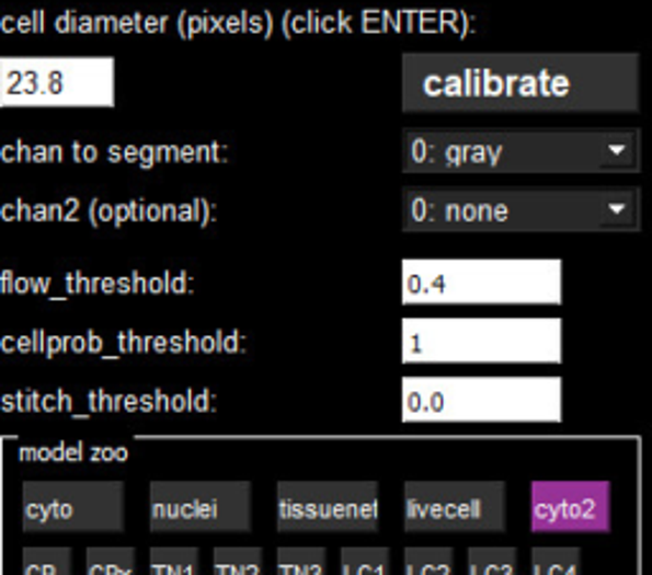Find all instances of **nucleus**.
<instances>
[{
    "label": "nucleus",
    "instance_id": "nucleus-6",
    "mask_svg": "<svg viewBox=\"0 0 652 575\" xmlns=\"http://www.w3.org/2000/svg\"><path fill=\"white\" fill-rule=\"evenodd\" d=\"M467 575H517L515 548H469Z\"/></svg>",
    "mask_w": 652,
    "mask_h": 575
},
{
    "label": "nucleus",
    "instance_id": "nucleus-13",
    "mask_svg": "<svg viewBox=\"0 0 652 575\" xmlns=\"http://www.w3.org/2000/svg\"><path fill=\"white\" fill-rule=\"evenodd\" d=\"M88 575H136L133 548H90Z\"/></svg>",
    "mask_w": 652,
    "mask_h": 575
},
{
    "label": "nucleus",
    "instance_id": "nucleus-11",
    "mask_svg": "<svg viewBox=\"0 0 652 575\" xmlns=\"http://www.w3.org/2000/svg\"><path fill=\"white\" fill-rule=\"evenodd\" d=\"M342 575H390V550L342 548Z\"/></svg>",
    "mask_w": 652,
    "mask_h": 575
},
{
    "label": "nucleus",
    "instance_id": "nucleus-8",
    "mask_svg": "<svg viewBox=\"0 0 652 575\" xmlns=\"http://www.w3.org/2000/svg\"><path fill=\"white\" fill-rule=\"evenodd\" d=\"M23 575H72V550L23 548Z\"/></svg>",
    "mask_w": 652,
    "mask_h": 575
},
{
    "label": "nucleus",
    "instance_id": "nucleus-14",
    "mask_svg": "<svg viewBox=\"0 0 652 575\" xmlns=\"http://www.w3.org/2000/svg\"><path fill=\"white\" fill-rule=\"evenodd\" d=\"M533 575H579V550L536 548L533 550Z\"/></svg>",
    "mask_w": 652,
    "mask_h": 575
},
{
    "label": "nucleus",
    "instance_id": "nucleus-2",
    "mask_svg": "<svg viewBox=\"0 0 652 575\" xmlns=\"http://www.w3.org/2000/svg\"><path fill=\"white\" fill-rule=\"evenodd\" d=\"M248 482H153V532H248L253 525Z\"/></svg>",
    "mask_w": 652,
    "mask_h": 575
},
{
    "label": "nucleus",
    "instance_id": "nucleus-3",
    "mask_svg": "<svg viewBox=\"0 0 652 575\" xmlns=\"http://www.w3.org/2000/svg\"><path fill=\"white\" fill-rule=\"evenodd\" d=\"M380 502L375 482H281V532L377 530Z\"/></svg>",
    "mask_w": 652,
    "mask_h": 575
},
{
    "label": "nucleus",
    "instance_id": "nucleus-7",
    "mask_svg": "<svg viewBox=\"0 0 652 575\" xmlns=\"http://www.w3.org/2000/svg\"><path fill=\"white\" fill-rule=\"evenodd\" d=\"M276 575H327L324 548H281Z\"/></svg>",
    "mask_w": 652,
    "mask_h": 575
},
{
    "label": "nucleus",
    "instance_id": "nucleus-4",
    "mask_svg": "<svg viewBox=\"0 0 652 575\" xmlns=\"http://www.w3.org/2000/svg\"><path fill=\"white\" fill-rule=\"evenodd\" d=\"M405 527L413 532L505 530L502 482L405 484Z\"/></svg>",
    "mask_w": 652,
    "mask_h": 575
},
{
    "label": "nucleus",
    "instance_id": "nucleus-12",
    "mask_svg": "<svg viewBox=\"0 0 652 575\" xmlns=\"http://www.w3.org/2000/svg\"><path fill=\"white\" fill-rule=\"evenodd\" d=\"M405 575H454L451 548H408Z\"/></svg>",
    "mask_w": 652,
    "mask_h": 575
},
{
    "label": "nucleus",
    "instance_id": "nucleus-9",
    "mask_svg": "<svg viewBox=\"0 0 652 575\" xmlns=\"http://www.w3.org/2000/svg\"><path fill=\"white\" fill-rule=\"evenodd\" d=\"M202 561L196 548H153L151 575H199Z\"/></svg>",
    "mask_w": 652,
    "mask_h": 575
},
{
    "label": "nucleus",
    "instance_id": "nucleus-1",
    "mask_svg": "<svg viewBox=\"0 0 652 575\" xmlns=\"http://www.w3.org/2000/svg\"><path fill=\"white\" fill-rule=\"evenodd\" d=\"M123 527V482H88V479L23 482V530L117 532Z\"/></svg>",
    "mask_w": 652,
    "mask_h": 575
},
{
    "label": "nucleus",
    "instance_id": "nucleus-10",
    "mask_svg": "<svg viewBox=\"0 0 652 575\" xmlns=\"http://www.w3.org/2000/svg\"><path fill=\"white\" fill-rule=\"evenodd\" d=\"M211 575H263L261 548H217Z\"/></svg>",
    "mask_w": 652,
    "mask_h": 575
},
{
    "label": "nucleus",
    "instance_id": "nucleus-5",
    "mask_svg": "<svg viewBox=\"0 0 652 575\" xmlns=\"http://www.w3.org/2000/svg\"><path fill=\"white\" fill-rule=\"evenodd\" d=\"M533 530H609V484H533Z\"/></svg>",
    "mask_w": 652,
    "mask_h": 575
}]
</instances>
